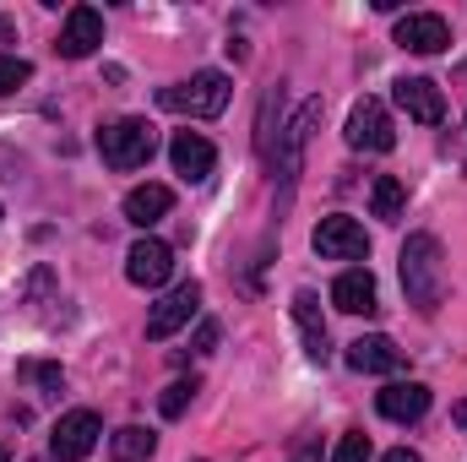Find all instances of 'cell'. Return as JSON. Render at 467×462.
I'll return each mask as SVG.
<instances>
[{"label":"cell","instance_id":"6da1fadb","mask_svg":"<svg viewBox=\"0 0 467 462\" xmlns=\"http://www.w3.org/2000/svg\"><path fill=\"white\" fill-rule=\"evenodd\" d=\"M397 261H402V294H408V305L419 316H435L441 299H446V250H441V239L435 234H408V245H402Z\"/></svg>","mask_w":467,"mask_h":462},{"label":"cell","instance_id":"7a4b0ae2","mask_svg":"<svg viewBox=\"0 0 467 462\" xmlns=\"http://www.w3.org/2000/svg\"><path fill=\"white\" fill-rule=\"evenodd\" d=\"M234 99V82L223 71H196L191 82H174V88H158V104L169 115H191V120H218Z\"/></svg>","mask_w":467,"mask_h":462},{"label":"cell","instance_id":"3957f363","mask_svg":"<svg viewBox=\"0 0 467 462\" xmlns=\"http://www.w3.org/2000/svg\"><path fill=\"white\" fill-rule=\"evenodd\" d=\"M152 147H158V131L141 115L109 120V125L99 131V152H104L109 169H141V163L152 158Z\"/></svg>","mask_w":467,"mask_h":462},{"label":"cell","instance_id":"277c9868","mask_svg":"<svg viewBox=\"0 0 467 462\" xmlns=\"http://www.w3.org/2000/svg\"><path fill=\"white\" fill-rule=\"evenodd\" d=\"M99 436H104L99 414H93V408H71V414H60V425L49 430V457H55V462H82V457H93Z\"/></svg>","mask_w":467,"mask_h":462},{"label":"cell","instance_id":"5b68a950","mask_svg":"<svg viewBox=\"0 0 467 462\" xmlns=\"http://www.w3.org/2000/svg\"><path fill=\"white\" fill-rule=\"evenodd\" d=\"M202 310V283L191 278V283H174L152 310H147V338L152 343H169L180 327H191V316Z\"/></svg>","mask_w":467,"mask_h":462},{"label":"cell","instance_id":"8992f818","mask_svg":"<svg viewBox=\"0 0 467 462\" xmlns=\"http://www.w3.org/2000/svg\"><path fill=\"white\" fill-rule=\"evenodd\" d=\"M310 245H316L321 261H364V256H369V234H364V224H358V218H343V213L321 218L316 234H310Z\"/></svg>","mask_w":467,"mask_h":462},{"label":"cell","instance_id":"52a82bcc","mask_svg":"<svg viewBox=\"0 0 467 462\" xmlns=\"http://www.w3.org/2000/svg\"><path fill=\"white\" fill-rule=\"evenodd\" d=\"M348 147L353 152H391L397 147V131H391V115H386V104L380 99H358L348 110Z\"/></svg>","mask_w":467,"mask_h":462},{"label":"cell","instance_id":"ba28073f","mask_svg":"<svg viewBox=\"0 0 467 462\" xmlns=\"http://www.w3.org/2000/svg\"><path fill=\"white\" fill-rule=\"evenodd\" d=\"M169 163H174V174H180L185 185H202V180L218 169V147H213L202 131H174V142H169Z\"/></svg>","mask_w":467,"mask_h":462},{"label":"cell","instance_id":"9c48e42d","mask_svg":"<svg viewBox=\"0 0 467 462\" xmlns=\"http://www.w3.org/2000/svg\"><path fill=\"white\" fill-rule=\"evenodd\" d=\"M397 44H402L408 55H441V49L451 44V22H446L441 11H408V16L397 22Z\"/></svg>","mask_w":467,"mask_h":462},{"label":"cell","instance_id":"30bf717a","mask_svg":"<svg viewBox=\"0 0 467 462\" xmlns=\"http://www.w3.org/2000/svg\"><path fill=\"white\" fill-rule=\"evenodd\" d=\"M169 272H174V250H169L163 239H136V245L125 250V278H130L136 289H163Z\"/></svg>","mask_w":467,"mask_h":462},{"label":"cell","instance_id":"8fae6325","mask_svg":"<svg viewBox=\"0 0 467 462\" xmlns=\"http://www.w3.org/2000/svg\"><path fill=\"white\" fill-rule=\"evenodd\" d=\"M391 99H397L402 115L419 120V125H441V120H446V93H441L430 77H402V82L391 88Z\"/></svg>","mask_w":467,"mask_h":462},{"label":"cell","instance_id":"7c38bea8","mask_svg":"<svg viewBox=\"0 0 467 462\" xmlns=\"http://www.w3.org/2000/svg\"><path fill=\"white\" fill-rule=\"evenodd\" d=\"M375 408H380V419H391V425H413V419L430 414V386H424V381H391V386L375 392Z\"/></svg>","mask_w":467,"mask_h":462},{"label":"cell","instance_id":"4fadbf2b","mask_svg":"<svg viewBox=\"0 0 467 462\" xmlns=\"http://www.w3.org/2000/svg\"><path fill=\"white\" fill-rule=\"evenodd\" d=\"M99 44H104V16L93 5H71L66 11V27H60V55L66 60H88Z\"/></svg>","mask_w":467,"mask_h":462},{"label":"cell","instance_id":"5bb4252c","mask_svg":"<svg viewBox=\"0 0 467 462\" xmlns=\"http://www.w3.org/2000/svg\"><path fill=\"white\" fill-rule=\"evenodd\" d=\"M119 213H125V224H136V229H152L158 218H169L174 213V191L169 185H136V191H125V202H119Z\"/></svg>","mask_w":467,"mask_h":462},{"label":"cell","instance_id":"9a60e30c","mask_svg":"<svg viewBox=\"0 0 467 462\" xmlns=\"http://www.w3.org/2000/svg\"><path fill=\"white\" fill-rule=\"evenodd\" d=\"M348 370H358V375H397L402 370V348L391 338H380V332H369V338L348 343Z\"/></svg>","mask_w":467,"mask_h":462},{"label":"cell","instance_id":"2e32d148","mask_svg":"<svg viewBox=\"0 0 467 462\" xmlns=\"http://www.w3.org/2000/svg\"><path fill=\"white\" fill-rule=\"evenodd\" d=\"M332 305L343 310V316H375L380 305H375V278H369V267H348L337 283H332Z\"/></svg>","mask_w":467,"mask_h":462},{"label":"cell","instance_id":"e0dca14e","mask_svg":"<svg viewBox=\"0 0 467 462\" xmlns=\"http://www.w3.org/2000/svg\"><path fill=\"white\" fill-rule=\"evenodd\" d=\"M321 120V99H310V104H299V115L288 120V131H283V152H277V169H283V180H294L299 174V158H305V136H310V125Z\"/></svg>","mask_w":467,"mask_h":462},{"label":"cell","instance_id":"ac0fdd59","mask_svg":"<svg viewBox=\"0 0 467 462\" xmlns=\"http://www.w3.org/2000/svg\"><path fill=\"white\" fill-rule=\"evenodd\" d=\"M294 321H299V332H305V353H310L316 364H327V353H332V343H327V321H321V299H316L310 289H299V294H294Z\"/></svg>","mask_w":467,"mask_h":462},{"label":"cell","instance_id":"d6986e66","mask_svg":"<svg viewBox=\"0 0 467 462\" xmlns=\"http://www.w3.org/2000/svg\"><path fill=\"white\" fill-rule=\"evenodd\" d=\"M369 213H375L380 224H397V218L408 213V185H402L397 174H375V185H369Z\"/></svg>","mask_w":467,"mask_h":462},{"label":"cell","instance_id":"ffe728a7","mask_svg":"<svg viewBox=\"0 0 467 462\" xmlns=\"http://www.w3.org/2000/svg\"><path fill=\"white\" fill-rule=\"evenodd\" d=\"M152 452H158V436L141 430V425H119L115 436H109V457L115 462H147Z\"/></svg>","mask_w":467,"mask_h":462},{"label":"cell","instance_id":"44dd1931","mask_svg":"<svg viewBox=\"0 0 467 462\" xmlns=\"http://www.w3.org/2000/svg\"><path fill=\"white\" fill-rule=\"evenodd\" d=\"M196 392H202L196 381H169V386H163V397H158V408H163V419H180V414L191 408V397H196Z\"/></svg>","mask_w":467,"mask_h":462},{"label":"cell","instance_id":"7402d4cb","mask_svg":"<svg viewBox=\"0 0 467 462\" xmlns=\"http://www.w3.org/2000/svg\"><path fill=\"white\" fill-rule=\"evenodd\" d=\"M27 82H33V66L22 55H0V99L16 93V88H27Z\"/></svg>","mask_w":467,"mask_h":462},{"label":"cell","instance_id":"603a6c76","mask_svg":"<svg viewBox=\"0 0 467 462\" xmlns=\"http://www.w3.org/2000/svg\"><path fill=\"white\" fill-rule=\"evenodd\" d=\"M22 375L38 381L44 397H60V392H66V370H60V364H22Z\"/></svg>","mask_w":467,"mask_h":462},{"label":"cell","instance_id":"cb8c5ba5","mask_svg":"<svg viewBox=\"0 0 467 462\" xmlns=\"http://www.w3.org/2000/svg\"><path fill=\"white\" fill-rule=\"evenodd\" d=\"M332 462H369V436H364V430H348V436L337 441Z\"/></svg>","mask_w":467,"mask_h":462},{"label":"cell","instance_id":"d4e9b609","mask_svg":"<svg viewBox=\"0 0 467 462\" xmlns=\"http://www.w3.org/2000/svg\"><path fill=\"white\" fill-rule=\"evenodd\" d=\"M218 348V321H202L196 327V353H213Z\"/></svg>","mask_w":467,"mask_h":462},{"label":"cell","instance_id":"484cf974","mask_svg":"<svg viewBox=\"0 0 467 462\" xmlns=\"http://www.w3.org/2000/svg\"><path fill=\"white\" fill-rule=\"evenodd\" d=\"M294 462H321V441H305V446L294 452Z\"/></svg>","mask_w":467,"mask_h":462},{"label":"cell","instance_id":"4316f807","mask_svg":"<svg viewBox=\"0 0 467 462\" xmlns=\"http://www.w3.org/2000/svg\"><path fill=\"white\" fill-rule=\"evenodd\" d=\"M380 462H424V457H419V452H408V446H391Z\"/></svg>","mask_w":467,"mask_h":462},{"label":"cell","instance_id":"83f0119b","mask_svg":"<svg viewBox=\"0 0 467 462\" xmlns=\"http://www.w3.org/2000/svg\"><path fill=\"white\" fill-rule=\"evenodd\" d=\"M451 414H457V425H467V403H457V408H451Z\"/></svg>","mask_w":467,"mask_h":462},{"label":"cell","instance_id":"f1b7e54d","mask_svg":"<svg viewBox=\"0 0 467 462\" xmlns=\"http://www.w3.org/2000/svg\"><path fill=\"white\" fill-rule=\"evenodd\" d=\"M0 462H11V457H5V446H0Z\"/></svg>","mask_w":467,"mask_h":462}]
</instances>
